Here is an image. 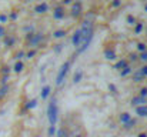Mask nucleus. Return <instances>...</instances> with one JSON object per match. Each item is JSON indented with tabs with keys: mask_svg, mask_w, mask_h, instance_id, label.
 <instances>
[{
	"mask_svg": "<svg viewBox=\"0 0 147 137\" xmlns=\"http://www.w3.org/2000/svg\"><path fill=\"white\" fill-rule=\"evenodd\" d=\"M54 133H56V127H54V126H50L49 127V137H53Z\"/></svg>",
	"mask_w": 147,
	"mask_h": 137,
	"instance_id": "25",
	"label": "nucleus"
},
{
	"mask_svg": "<svg viewBox=\"0 0 147 137\" xmlns=\"http://www.w3.org/2000/svg\"><path fill=\"white\" fill-rule=\"evenodd\" d=\"M142 30H143V24H142V23H139V24H136V29H134V32H136V34H140V33H142Z\"/></svg>",
	"mask_w": 147,
	"mask_h": 137,
	"instance_id": "20",
	"label": "nucleus"
},
{
	"mask_svg": "<svg viewBox=\"0 0 147 137\" xmlns=\"http://www.w3.org/2000/svg\"><path fill=\"white\" fill-rule=\"evenodd\" d=\"M42 100H46L47 97L50 96V86H45L43 89H42Z\"/></svg>",
	"mask_w": 147,
	"mask_h": 137,
	"instance_id": "11",
	"label": "nucleus"
},
{
	"mask_svg": "<svg viewBox=\"0 0 147 137\" xmlns=\"http://www.w3.org/2000/svg\"><path fill=\"white\" fill-rule=\"evenodd\" d=\"M120 4H121V1H120V0H113V3H111V6H113V7H119Z\"/></svg>",
	"mask_w": 147,
	"mask_h": 137,
	"instance_id": "28",
	"label": "nucleus"
},
{
	"mask_svg": "<svg viewBox=\"0 0 147 137\" xmlns=\"http://www.w3.org/2000/svg\"><path fill=\"white\" fill-rule=\"evenodd\" d=\"M129 64H127V61L126 60H120V61H117L116 63V66H114V69H117V70H123L124 67H127Z\"/></svg>",
	"mask_w": 147,
	"mask_h": 137,
	"instance_id": "12",
	"label": "nucleus"
},
{
	"mask_svg": "<svg viewBox=\"0 0 147 137\" xmlns=\"http://www.w3.org/2000/svg\"><path fill=\"white\" fill-rule=\"evenodd\" d=\"M130 57H131V60H136V59H137V56H136V54H131Z\"/></svg>",
	"mask_w": 147,
	"mask_h": 137,
	"instance_id": "39",
	"label": "nucleus"
},
{
	"mask_svg": "<svg viewBox=\"0 0 147 137\" xmlns=\"http://www.w3.org/2000/svg\"><path fill=\"white\" fill-rule=\"evenodd\" d=\"M76 137H82V136H80V134H77V136H76Z\"/></svg>",
	"mask_w": 147,
	"mask_h": 137,
	"instance_id": "43",
	"label": "nucleus"
},
{
	"mask_svg": "<svg viewBox=\"0 0 147 137\" xmlns=\"http://www.w3.org/2000/svg\"><path fill=\"white\" fill-rule=\"evenodd\" d=\"M127 23L129 24H136V19L133 16H127Z\"/></svg>",
	"mask_w": 147,
	"mask_h": 137,
	"instance_id": "23",
	"label": "nucleus"
},
{
	"mask_svg": "<svg viewBox=\"0 0 147 137\" xmlns=\"http://www.w3.org/2000/svg\"><path fill=\"white\" fill-rule=\"evenodd\" d=\"M131 104L133 106H144L146 104V99L144 97H142V96H137V97H133V100H131Z\"/></svg>",
	"mask_w": 147,
	"mask_h": 137,
	"instance_id": "5",
	"label": "nucleus"
},
{
	"mask_svg": "<svg viewBox=\"0 0 147 137\" xmlns=\"http://www.w3.org/2000/svg\"><path fill=\"white\" fill-rule=\"evenodd\" d=\"M134 123H136V121H134L133 119H130V120H129V121L126 123V126H124V127H126V129H131V127L134 126Z\"/></svg>",
	"mask_w": 147,
	"mask_h": 137,
	"instance_id": "22",
	"label": "nucleus"
},
{
	"mask_svg": "<svg viewBox=\"0 0 147 137\" xmlns=\"http://www.w3.org/2000/svg\"><path fill=\"white\" fill-rule=\"evenodd\" d=\"M140 73L143 74V77H147V66H144V67H142Z\"/></svg>",
	"mask_w": 147,
	"mask_h": 137,
	"instance_id": "27",
	"label": "nucleus"
},
{
	"mask_svg": "<svg viewBox=\"0 0 147 137\" xmlns=\"http://www.w3.org/2000/svg\"><path fill=\"white\" fill-rule=\"evenodd\" d=\"M131 73V67L130 66H127V67H124L123 70H120V76L121 77H124V76H127V74H130Z\"/></svg>",
	"mask_w": 147,
	"mask_h": 137,
	"instance_id": "14",
	"label": "nucleus"
},
{
	"mask_svg": "<svg viewBox=\"0 0 147 137\" xmlns=\"http://www.w3.org/2000/svg\"><path fill=\"white\" fill-rule=\"evenodd\" d=\"M53 17H54L56 20H61V19H64V10H63L61 6H59V7L54 9V11H53Z\"/></svg>",
	"mask_w": 147,
	"mask_h": 137,
	"instance_id": "4",
	"label": "nucleus"
},
{
	"mask_svg": "<svg viewBox=\"0 0 147 137\" xmlns=\"http://www.w3.org/2000/svg\"><path fill=\"white\" fill-rule=\"evenodd\" d=\"M137 49H139L142 53H144V51H146V45H144V43H139V45H137Z\"/></svg>",
	"mask_w": 147,
	"mask_h": 137,
	"instance_id": "24",
	"label": "nucleus"
},
{
	"mask_svg": "<svg viewBox=\"0 0 147 137\" xmlns=\"http://www.w3.org/2000/svg\"><path fill=\"white\" fill-rule=\"evenodd\" d=\"M57 136H59V137H63V136H64V130H63V129H60V130H59V134H57Z\"/></svg>",
	"mask_w": 147,
	"mask_h": 137,
	"instance_id": "35",
	"label": "nucleus"
},
{
	"mask_svg": "<svg viewBox=\"0 0 147 137\" xmlns=\"http://www.w3.org/2000/svg\"><path fill=\"white\" fill-rule=\"evenodd\" d=\"M64 36H66V32H64V30H57V32H54V37H57V39L64 37Z\"/></svg>",
	"mask_w": 147,
	"mask_h": 137,
	"instance_id": "18",
	"label": "nucleus"
},
{
	"mask_svg": "<svg viewBox=\"0 0 147 137\" xmlns=\"http://www.w3.org/2000/svg\"><path fill=\"white\" fill-rule=\"evenodd\" d=\"M130 119H131V117H130V114H129V113H123V114L120 116V120H121V123H124V124H126Z\"/></svg>",
	"mask_w": 147,
	"mask_h": 137,
	"instance_id": "15",
	"label": "nucleus"
},
{
	"mask_svg": "<svg viewBox=\"0 0 147 137\" xmlns=\"http://www.w3.org/2000/svg\"><path fill=\"white\" fill-rule=\"evenodd\" d=\"M82 77H83V72H82V70H77V72L74 73V76H73V82H74V83H79V82L82 80Z\"/></svg>",
	"mask_w": 147,
	"mask_h": 137,
	"instance_id": "13",
	"label": "nucleus"
},
{
	"mask_svg": "<svg viewBox=\"0 0 147 137\" xmlns=\"http://www.w3.org/2000/svg\"><path fill=\"white\" fill-rule=\"evenodd\" d=\"M144 11H147V4H146V6H144Z\"/></svg>",
	"mask_w": 147,
	"mask_h": 137,
	"instance_id": "42",
	"label": "nucleus"
},
{
	"mask_svg": "<svg viewBox=\"0 0 147 137\" xmlns=\"http://www.w3.org/2000/svg\"><path fill=\"white\" fill-rule=\"evenodd\" d=\"M143 79H144V77H143V74H142L140 72H137V73L134 74V80H136V82H142Z\"/></svg>",
	"mask_w": 147,
	"mask_h": 137,
	"instance_id": "21",
	"label": "nucleus"
},
{
	"mask_svg": "<svg viewBox=\"0 0 147 137\" xmlns=\"http://www.w3.org/2000/svg\"><path fill=\"white\" fill-rule=\"evenodd\" d=\"M23 56H24V53H23V51H19V53H17V59H22Z\"/></svg>",
	"mask_w": 147,
	"mask_h": 137,
	"instance_id": "37",
	"label": "nucleus"
},
{
	"mask_svg": "<svg viewBox=\"0 0 147 137\" xmlns=\"http://www.w3.org/2000/svg\"><path fill=\"white\" fill-rule=\"evenodd\" d=\"M140 96H142V97H146L147 96V87H143V89L140 90Z\"/></svg>",
	"mask_w": 147,
	"mask_h": 137,
	"instance_id": "29",
	"label": "nucleus"
},
{
	"mask_svg": "<svg viewBox=\"0 0 147 137\" xmlns=\"http://www.w3.org/2000/svg\"><path fill=\"white\" fill-rule=\"evenodd\" d=\"M7 91H9V86H7V84H3V87L0 89V99H1V97H4Z\"/></svg>",
	"mask_w": 147,
	"mask_h": 137,
	"instance_id": "17",
	"label": "nucleus"
},
{
	"mask_svg": "<svg viewBox=\"0 0 147 137\" xmlns=\"http://www.w3.org/2000/svg\"><path fill=\"white\" fill-rule=\"evenodd\" d=\"M70 1H71V0H64V3H66V4H69Z\"/></svg>",
	"mask_w": 147,
	"mask_h": 137,
	"instance_id": "41",
	"label": "nucleus"
},
{
	"mask_svg": "<svg viewBox=\"0 0 147 137\" xmlns=\"http://www.w3.org/2000/svg\"><path fill=\"white\" fill-rule=\"evenodd\" d=\"M29 40H30V45L32 46H36L40 40H42V34H37V36H34V37L30 34V36H29Z\"/></svg>",
	"mask_w": 147,
	"mask_h": 137,
	"instance_id": "10",
	"label": "nucleus"
},
{
	"mask_svg": "<svg viewBox=\"0 0 147 137\" xmlns=\"http://www.w3.org/2000/svg\"><path fill=\"white\" fill-rule=\"evenodd\" d=\"M109 89H110V90L113 91V93H114V94H116V93H117V89H116V86H114V84H109Z\"/></svg>",
	"mask_w": 147,
	"mask_h": 137,
	"instance_id": "31",
	"label": "nucleus"
},
{
	"mask_svg": "<svg viewBox=\"0 0 147 137\" xmlns=\"http://www.w3.org/2000/svg\"><path fill=\"white\" fill-rule=\"evenodd\" d=\"M47 9H49L47 3H42V4H37V6L34 7L36 13H45V11H47Z\"/></svg>",
	"mask_w": 147,
	"mask_h": 137,
	"instance_id": "7",
	"label": "nucleus"
},
{
	"mask_svg": "<svg viewBox=\"0 0 147 137\" xmlns=\"http://www.w3.org/2000/svg\"><path fill=\"white\" fill-rule=\"evenodd\" d=\"M60 50H61V45H57V47H56V51H57V53H59V51H60Z\"/></svg>",
	"mask_w": 147,
	"mask_h": 137,
	"instance_id": "38",
	"label": "nucleus"
},
{
	"mask_svg": "<svg viewBox=\"0 0 147 137\" xmlns=\"http://www.w3.org/2000/svg\"><path fill=\"white\" fill-rule=\"evenodd\" d=\"M10 19L16 20V19H17V13H11V14H10Z\"/></svg>",
	"mask_w": 147,
	"mask_h": 137,
	"instance_id": "36",
	"label": "nucleus"
},
{
	"mask_svg": "<svg viewBox=\"0 0 147 137\" xmlns=\"http://www.w3.org/2000/svg\"><path fill=\"white\" fill-rule=\"evenodd\" d=\"M4 22H7V16H4V14H0V23H4Z\"/></svg>",
	"mask_w": 147,
	"mask_h": 137,
	"instance_id": "33",
	"label": "nucleus"
},
{
	"mask_svg": "<svg viewBox=\"0 0 147 137\" xmlns=\"http://www.w3.org/2000/svg\"><path fill=\"white\" fill-rule=\"evenodd\" d=\"M139 137H147L146 133H142V134H139Z\"/></svg>",
	"mask_w": 147,
	"mask_h": 137,
	"instance_id": "40",
	"label": "nucleus"
},
{
	"mask_svg": "<svg viewBox=\"0 0 147 137\" xmlns=\"http://www.w3.org/2000/svg\"><path fill=\"white\" fill-rule=\"evenodd\" d=\"M104 56H106V59H109V60H114V59H116V53H114L113 49H106V50H104Z\"/></svg>",
	"mask_w": 147,
	"mask_h": 137,
	"instance_id": "8",
	"label": "nucleus"
},
{
	"mask_svg": "<svg viewBox=\"0 0 147 137\" xmlns=\"http://www.w3.org/2000/svg\"><path fill=\"white\" fill-rule=\"evenodd\" d=\"M6 34V30H4V27L3 26H0V37H3Z\"/></svg>",
	"mask_w": 147,
	"mask_h": 137,
	"instance_id": "34",
	"label": "nucleus"
},
{
	"mask_svg": "<svg viewBox=\"0 0 147 137\" xmlns=\"http://www.w3.org/2000/svg\"><path fill=\"white\" fill-rule=\"evenodd\" d=\"M80 42H82V30L79 29V30L74 32V34H73V37H71V43H73L74 47H79V46H80Z\"/></svg>",
	"mask_w": 147,
	"mask_h": 137,
	"instance_id": "3",
	"label": "nucleus"
},
{
	"mask_svg": "<svg viewBox=\"0 0 147 137\" xmlns=\"http://www.w3.org/2000/svg\"><path fill=\"white\" fill-rule=\"evenodd\" d=\"M23 67H24L23 63H22V61H17V63L14 64V72H16V73H20V72L23 70Z\"/></svg>",
	"mask_w": 147,
	"mask_h": 137,
	"instance_id": "16",
	"label": "nucleus"
},
{
	"mask_svg": "<svg viewBox=\"0 0 147 137\" xmlns=\"http://www.w3.org/2000/svg\"><path fill=\"white\" fill-rule=\"evenodd\" d=\"M69 69H70V61H66L64 64H61V67H60V70L57 73V77H56V84L57 86L63 84V82H64V79H66V76L69 73Z\"/></svg>",
	"mask_w": 147,
	"mask_h": 137,
	"instance_id": "2",
	"label": "nucleus"
},
{
	"mask_svg": "<svg viewBox=\"0 0 147 137\" xmlns=\"http://www.w3.org/2000/svg\"><path fill=\"white\" fill-rule=\"evenodd\" d=\"M37 106V100L36 99H33V100H30L29 103H27V109H34Z\"/></svg>",
	"mask_w": 147,
	"mask_h": 137,
	"instance_id": "19",
	"label": "nucleus"
},
{
	"mask_svg": "<svg viewBox=\"0 0 147 137\" xmlns=\"http://www.w3.org/2000/svg\"><path fill=\"white\" fill-rule=\"evenodd\" d=\"M136 113L139 114V116H147V106L144 104V106H139L137 109H136Z\"/></svg>",
	"mask_w": 147,
	"mask_h": 137,
	"instance_id": "9",
	"label": "nucleus"
},
{
	"mask_svg": "<svg viewBox=\"0 0 147 137\" xmlns=\"http://www.w3.org/2000/svg\"><path fill=\"white\" fill-rule=\"evenodd\" d=\"M34 54H36V51H34V50H32V51H29V53H27L26 56H27V59H32V57H33Z\"/></svg>",
	"mask_w": 147,
	"mask_h": 137,
	"instance_id": "32",
	"label": "nucleus"
},
{
	"mask_svg": "<svg viewBox=\"0 0 147 137\" xmlns=\"http://www.w3.org/2000/svg\"><path fill=\"white\" fill-rule=\"evenodd\" d=\"M82 13V3L80 1H76L73 4V9H71V14L73 16H79Z\"/></svg>",
	"mask_w": 147,
	"mask_h": 137,
	"instance_id": "6",
	"label": "nucleus"
},
{
	"mask_svg": "<svg viewBox=\"0 0 147 137\" xmlns=\"http://www.w3.org/2000/svg\"><path fill=\"white\" fill-rule=\"evenodd\" d=\"M140 60H143V61H147V51L142 53V56H140Z\"/></svg>",
	"mask_w": 147,
	"mask_h": 137,
	"instance_id": "30",
	"label": "nucleus"
},
{
	"mask_svg": "<svg viewBox=\"0 0 147 137\" xmlns=\"http://www.w3.org/2000/svg\"><path fill=\"white\" fill-rule=\"evenodd\" d=\"M57 116H59L57 101H56V99L53 97V99H51V101L49 103V107H47V119H49L50 126H54V127H56V123H57Z\"/></svg>",
	"mask_w": 147,
	"mask_h": 137,
	"instance_id": "1",
	"label": "nucleus"
},
{
	"mask_svg": "<svg viewBox=\"0 0 147 137\" xmlns=\"http://www.w3.org/2000/svg\"><path fill=\"white\" fill-rule=\"evenodd\" d=\"M4 43H6V45H7V46L13 45V43H14V39H13V37H7V39L4 40Z\"/></svg>",
	"mask_w": 147,
	"mask_h": 137,
	"instance_id": "26",
	"label": "nucleus"
}]
</instances>
